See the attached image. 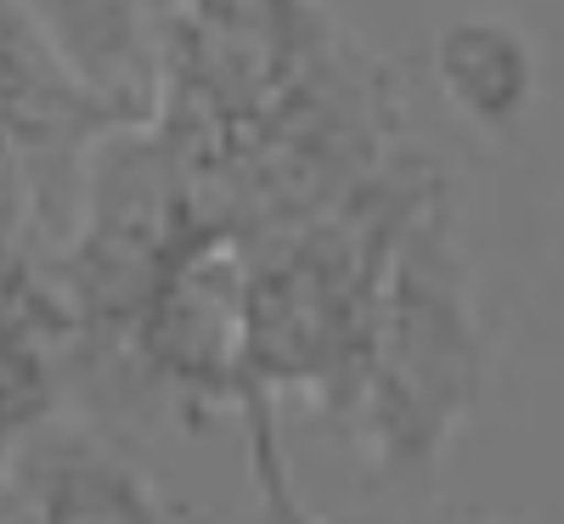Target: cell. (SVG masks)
<instances>
[{
	"label": "cell",
	"instance_id": "cell-8",
	"mask_svg": "<svg viewBox=\"0 0 564 524\" xmlns=\"http://www.w3.org/2000/svg\"><path fill=\"white\" fill-rule=\"evenodd\" d=\"M52 193L45 181L29 170V159L18 148L0 141V288L12 294H52L45 276V249L40 231L52 226Z\"/></svg>",
	"mask_w": 564,
	"mask_h": 524
},
{
	"label": "cell",
	"instance_id": "cell-6",
	"mask_svg": "<svg viewBox=\"0 0 564 524\" xmlns=\"http://www.w3.org/2000/svg\"><path fill=\"white\" fill-rule=\"evenodd\" d=\"M68 74L113 119H148L175 0H18Z\"/></svg>",
	"mask_w": 564,
	"mask_h": 524
},
{
	"label": "cell",
	"instance_id": "cell-5",
	"mask_svg": "<svg viewBox=\"0 0 564 524\" xmlns=\"http://www.w3.org/2000/svg\"><path fill=\"white\" fill-rule=\"evenodd\" d=\"M108 124L124 119H113L68 74V63L52 52V40L34 29L18 0H0V141L29 159L57 209H74L68 193L79 159Z\"/></svg>",
	"mask_w": 564,
	"mask_h": 524
},
{
	"label": "cell",
	"instance_id": "cell-3",
	"mask_svg": "<svg viewBox=\"0 0 564 524\" xmlns=\"http://www.w3.org/2000/svg\"><path fill=\"white\" fill-rule=\"evenodd\" d=\"M350 45L356 34L327 0H175L148 119L181 159L209 153L282 108Z\"/></svg>",
	"mask_w": 564,
	"mask_h": 524
},
{
	"label": "cell",
	"instance_id": "cell-9",
	"mask_svg": "<svg viewBox=\"0 0 564 524\" xmlns=\"http://www.w3.org/2000/svg\"><path fill=\"white\" fill-rule=\"evenodd\" d=\"M68 350V321L57 294H12L0 288V372L52 384V367Z\"/></svg>",
	"mask_w": 564,
	"mask_h": 524
},
{
	"label": "cell",
	"instance_id": "cell-10",
	"mask_svg": "<svg viewBox=\"0 0 564 524\" xmlns=\"http://www.w3.org/2000/svg\"><path fill=\"white\" fill-rule=\"evenodd\" d=\"M52 417V384H40V378H12L0 372V440L12 435H29L34 423Z\"/></svg>",
	"mask_w": 564,
	"mask_h": 524
},
{
	"label": "cell",
	"instance_id": "cell-7",
	"mask_svg": "<svg viewBox=\"0 0 564 524\" xmlns=\"http://www.w3.org/2000/svg\"><path fill=\"white\" fill-rule=\"evenodd\" d=\"M430 68L441 97L475 130H513L536 102V52L502 18H457L435 34Z\"/></svg>",
	"mask_w": 564,
	"mask_h": 524
},
{
	"label": "cell",
	"instance_id": "cell-2",
	"mask_svg": "<svg viewBox=\"0 0 564 524\" xmlns=\"http://www.w3.org/2000/svg\"><path fill=\"white\" fill-rule=\"evenodd\" d=\"M491 372L475 265L457 237L452 181H435L401 220L379 299L367 316L350 423L390 485H435V473L480 406Z\"/></svg>",
	"mask_w": 564,
	"mask_h": 524
},
{
	"label": "cell",
	"instance_id": "cell-4",
	"mask_svg": "<svg viewBox=\"0 0 564 524\" xmlns=\"http://www.w3.org/2000/svg\"><path fill=\"white\" fill-rule=\"evenodd\" d=\"M238 237H204L148 294L102 372L148 401H170L186 423H204L209 412H238Z\"/></svg>",
	"mask_w": 564,
	"mask_h": 524
},
{
	"label": "cell",
	"instance_id": "cell-1",
	"mask_svg": "<svg viewBox=\"0 0 564 524\" xmlns=\"http://www.w3.org/2000/svg\"><path fill=\"white\" fill-rule=\"evenodd\" d=\"M435 181H446L441 159L406 148L367 186H356L345 204L254 231L238 243V417L249 440V473L271 524H327L294 491L289 451L276 440V401L305 395L327 417L350 423L367 316L379 299L390 243Z\"/></svg>",
	"mask_w": 564,
	"mask_h": 524
}]
</instances>
